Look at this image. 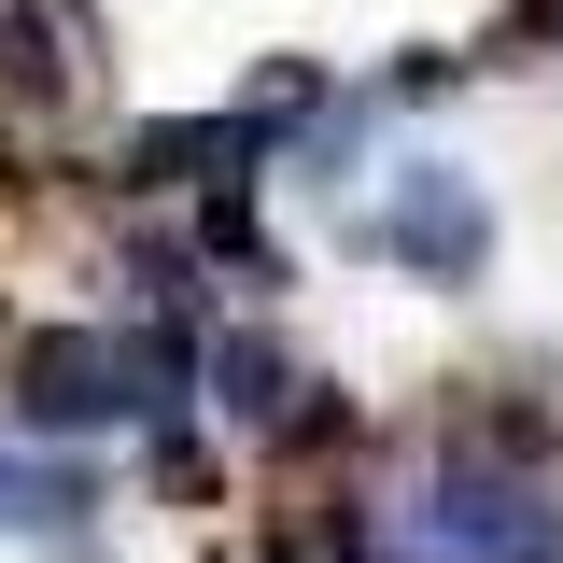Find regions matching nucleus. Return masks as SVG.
<instances>
[{"instance_id":"nucleus-1","label":"nucleus","mask_w":563,"mask_h":563,"mask_svg":"<svg viewBox=\"0 0 563 563\" xmlns=\"http://www.w3.org/2000/svg\"><path fill=\"white\" fill-rule=\"evenodd\" d=\"M169 352L155 339H43L29 352V395H43V422H169Z\"/></svg>"},{"instance_id":"nucleus-2","label":"nucleus","mask_w":563,"mask_h":563,"mask_svg":"<svg viewBox=\"0 0 563 563\" xmlns=\"http://www.w3.org/2000/svg\"><path fill=\"white\" fill-rule=\"evenodd\" d=\"M409 254L465 268V254H479V198H465V184H422V198H409Z\"/></svg>"}]
</instances>
